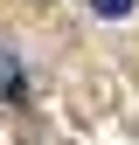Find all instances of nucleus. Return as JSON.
<instances>
[{
	"label": "nucleus",
	"mask_w": 139,
	"mask_h": 145,
	"mask_svg": "<svg viewBox=\"0 0 139 145\" xmlns=\"http://www.w3.org/2000/svg\"><path fill=\"white\" fill-rule=\"evenodd\" d=\"M21 90H28V83H21V62H14L7 48H0V104H14Z\"/></svg>",
	"instance_id": "obj_1"
},
{
	"label": "nucleus",
	"mask_w": 139,
	"mask_h": 145,
	"mask_svg": "<svg viewBox=\"0 0 139 145\" xmlns=\"http://www.w3.org/2000/svg\"><path fill=\"white\" fill-rule=\"evenodd\" d=\"M91 7L104 14V21H118V14H132V0H91Z\"/></svg>",
	"instance_id": "obj_2"
}]
</instances>
